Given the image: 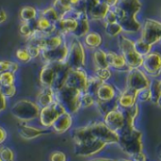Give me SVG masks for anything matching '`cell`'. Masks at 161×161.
<instances>
[{
  "mask_svg": "<svg viewBox=\"0 0 161 161\" xmlns=\"http://www.w3.org/2000/svg\"><path fill=\"white\" fill-rule=\"evenodd\" d=\"M89 75L85 69H71L66 79L65 86L77 90L81 93L86 92Z\"/></svg>",
  "mask_w": 161,
  "mask_h": 161,
  "instance_id": "obj_11",
  "label": "cell"
},
{
  "mask_svg": "<svg viewBox=\"0 0 161 161\" xmlns=\"http://www.w3.org/2000/svg\"><path fill=\"white\" fill-rule=\"evenodd\" d=\"M38 15L47 19L49 22H51L52 24H55L57 23L59 19H60V16L59 14L58 13V11L51 6V7H47L43 9H42L40 12H38Z\"/></svg>",
  "mask_w": 161,
  "mask_h": 161,
  "instance_id": "obj_32",
  "label": "cell"
},
{
  "mask_svg": "<svg viewBox=\"0 0 161 161\" xmlns=\"http://www.w3.org/2000/svg\"><path fill=\"white\" fill-rule=\"evenodd\" d=\"M92 62L95 67V69H105L109 68L108 62V57L107 52L103 49H96L92 53Z\"/></svg>",
  "mask_w": 161,
  "mask_h": 161,
  "instance_id": "obj_29",
  "label": "cell"
},
{
  "mask_svg": "<svg viewBox=\"0 0 161 161\" xmlns=\"http://www.w3.org/2000/svg\"><path fill=\"white\" fill-rule=\"evenodd\" d=\"M150 92V101L156 105H160V95H161V85L159 78H154L150 81V85L148 87Z\"/></svg>",
  "mask_w": 161,
  "mask_h": 161,
  "instance_id": "obj_28",
  "label": "cell"
},
{
  "mask_svg": "<svg viewBox=\"0 0 161 161\" xmlns=\"http://www.w3.org/2000/svg\"><path fill=\"white\" fill-rule=\"evenodd\" d=\"M110 9V8L108 6H107L105 3H103L102 1H100L99 3H97L92 8H91L86 14L89 18V20H92V21H103L107 15V13L108 12V10Z\"/></svg>",
  "mask_w": 161,
  "mask_h": 161,
  "instance_id": "obj_24",
  "label": "cell"
},
{
  "mask_svg": "<svg viewBox=\"0 0 161 161\" xmlns=\"http://www.w3.org/2000/svg\"><path fill=\"white\" fill-rule=\"evenodd\" d=\"M80 96L81 92L79 91L66 86L55 92V100L70 114H75L80 109Z\"/></svg>",
  "mask_w": 161,
  "mask_h": 161,
  "instance_id": "obj_5",
  "label": "cell"
},
{
  "mask_svg": "<svg viewBox=\"0 0 161 161\" xmlns=\"http://www.w3.org/2000/svg\"><path fill=\"white\" fill-rule=\"evenodd\" d=\"M95 104H96L99 111L103 115L107 114L109 111H112V110H115V109L119 108L117 97L112 99V100H108V101H98V100H95Z\"/></svg>",
  "mask_w": 161,
  "mask_h": 161,
  "instance_id": "obj_30",
  "label": "cell"
},
{
  "mask_svg": "<svg viewBox=\"0 0 161 161\" xmlns=\"http://www.w3.org/2000/svg\"><path fill=\"white\" fill-rule=\"evenodd\" d=\"M20 33L23 37L26 38V39H29L31 37V35L33 34V32L36 30V27H35V20L32 21V22H29V23H25L23 22L22 25H20Z\"/></svg>",
  "mask_w": 161,
  "mask_h": 161,
  "instance_id": "obj_36",
  "label": "cell"
},
{
  "mask_svg": "<svg viewBox=\"0 0 161 161\" xmlns=\"http://www.w3.org/2000/svg\"><path fill=\"white\" fill-rule=\"evenodd\" d=\"M70 69H84L86 66V48L76 38H74L68 44V56L66 58Z\"/></svg>",
  "mask_w": 161,
  "mask_h": 161,
  "instance_id": "obj_7",
  "label": "cell"
},
{
  "mask_svg": "<svg viewBox=\"0 0 161 161\" xmlns=\"http://www.w3.org/2000/svg\"><path fill=\"white\" fill-rule=\"evenodd\" d=\"M118 134V144L126 155L130 157L134 154L142 152V134L136 128L135 124L125 123V126Z\"/></svg>",
  "mask_w": 161,
  "mask_h": 161,
  "instance_id": "obj_3",
  "label": "cell"
},
{
  "mask_svg": "<svg viewBox=\"0 0 161 161\" xmlns=\"http://www.w3.org/2000/svg\"><path fill=\"white\" fill-rule=\"evenodd\" d=\"M55 78V65L54 63H45L40 72V82L42 88H52Z\"/></svg>",
  "mask_w": 161,
  "mask_h": 161,
  "instance_id": "obj_22",
  "label": "cell"
},
{
  "mask_svg": "<svg viewBox=\"0 0 161 161\" xmlns=\"http://www.w3.org/2000/svg\"><path fill=\"white\" fill-rule=\"evenodd\" d=\"M41 108L35 102L28 99H20L10 108L11 114L21 123L27 124L39 118Z\"/></svg>",
  "mask_w": 161,
  "mask_h": 161,
  "instance_id": "obj_4",
  "label": "cell"
},
{
  "mask_svg": "<svg viewBox=\"0 0 161 161\" xmlns=\"http://www.w3.org/2000/svg\"><path fill=\"white\" fill-rule=\"evenodd\" d=\"M142 7L141 0H119L117 6L112 8L123 33L136 34L141 31L142 23L137 19V15Z\"/></svg>",
  "mask_w": 161,
  "mask_h": 161,
  "instance_id": "obj_1",
  "label": "cell"
},
{
  "mask_svg": "<svg viewBox=\"0 0 161 161\" xmlns=\"http://www.w3.org/2000/svg\"><path fill=\"white\" fill-rule=\"evenodd\" d=\"M120 161H130L129 159H122V160H120Z\"/></svg>",
  "mask_w": 161,
  "mask_h": 161,
  "instance_id": "obj_54",
  "label": "cell"
},
{
  "mask_svg": "<svg viewBox=\"0 0 161 161\" xmlns=\"http://www.w3.org/2000/svg\"><path fill=\"white\" fill-rule=\"evenodd\" d=\"M142 67L147 75H150L153 78H158L161 70L160 54L156 51H151L149 54L143 57Z\"/></svg>",
  "mask_w": 161,
  "mask_h": 161,
  "instance_id": "obj_13",
  "label": "cell"
},
{
  "mask_svg": "<svg viewBox=\"0 0 161 161\" xmlns=\"http://www.w3.org/2000/svg\"><path fill=\"white\" fill-rule=\"evenodd\" d=\"M7 18H8L7 12L5 11V9L0 8V24H3L7 20Z\"/></svg>",
  "mask_w": 161,
  "mask_h": 161,
  "instance_id": "obj_52",
  "label": "cell"
},
{
  "mask_svg": "<svg viewBox=\"0 0 161 161\" xmlns=\"http://www.w3.org/2000/svg\"><path fill=\"white\" fill-rule=\"evenodd\" d=\"M150 79L148 75L141 68L129 69L126 75L125 88L133 90L137 92L148 89L150 85Z\"/></svg>",
  "mask_w": 161,
  "mask_h": 161,
  "instance_id": "obj_9",
  "label": "cell"
},
{
  "mask_svg": "<svg viewBox=\"0 0 161 161\" xmlns=\"http://www.w3.org/2000/svg\"><path fill=\"white\" fill-rule=\"evenodd\" d=\"M101 1H102L103 3H105L107 6H108L110 8L116 7L117 4H118V2H119V0H101Z\"/></svg>",
  "mask_w": 161,
  "mask_h": 161,
  "instance_id": "obj_50",
  "label": "cell"
},
{
  "mask_svg": "<svg viewBox=\"0 0 161 161\" xmlns=\"http://www.w3.org/2000/svg\"><path fill=\"white\" fill-rule=\"evenodd\" d=\"M95 97L89 92H83L80 96L81 108H91L95 104Z\"/></svg>",
  "mask_w": 161,
  "mask_h": 161,
  "instance_id": "obj_39",
  "label": "cell"
},
{
  "mask_svg": "<svg viewBox=\"0 0 161 161\" xmlns=\"http://www.w3.org/2000/svg\"><path fill=\"white\" fill-rule=\"evenodd\" d=\"M105 22V24H112V23H116L117 22V17H116V14L115 12L113 11L112 8H110L108 10V12L107 13L105 19L103 20Z\"/></svg>",
  "mask_w": 161,
  "mask_h": 161,
  "instance_id": "obj_46",
  "label": "cell"
},
{
  "mask_svg": "<svg viewBox=\"0 0 161 161\" xmlns=\"http://www.w3.org/2000/svg\"><path fill=\"white\" fill-rule=\"evenodd\" d=\"M83 45L85 48H89L92 50L98 49L103 43V37L101 34L95 31H90L83 37Z\"/></svg>",
  "mask_w": 161,
  "mask_h": 161,
  "instance_id": "obj_26",
  "label": "cell"
},
{
  "mask_svg": "<svg viewBox=\"0 0 161 161\" xmlns=\"http://www.w3.org/2000/svg\"><path fill=\"white\" fill-rule=\"evenodd\" d=\"M6 107H7V99L3 96L1 90H0V112L5 110Z\"/></svg>",
  "mask_w": 161,
  "mask_h": 161,
  "instance_id": "obj_49",
  "label": "cell"
},
{
  "mask_svg": "<svg viewBox=\"0 0 161 161\" xmlns=\"http://www.w3.org/2000/svg\"><path fill=\"white\" fill-rule=\"evenodd\" d=\"M141 39L151 46L159 42L161 38V24L155 19H145L142 24Z\"/></svg>",
  "mask_w": 161,
  "mask_h": 161,
  "instance_id": "obj_8",
  "label": "cell"
},
{
  "mask_svg": "<svg viewBox=\"0 0 161 161\" xmlns=\"http://www.w3.org/2000/svg\"><path fill=\"white\" fill-rule=\"evenodd\" d=\"M130 158V161H146V156L143 154V152H140V153H137V154H134L132 156L129 157Z\"/></svg>",
  "mask_w": 161,
  "mask_h": 161,
  "instance_id": "obj_48",
  "label": "cell"
},
{
  "mask_svg": "<svg viewBox=\"0 0 161 161\" xmlns=\"http://www.w3.org/2000/svg\"><path fill=\"white\" fill-rule=\"evenodd\" d=\"M49 133V130L43 127H37L22 123L19 127V134L25 140H33Z\"/></svg>",
  "mask_w": 161,
  "mask_h": 161,
  "instance_id": "obj_17",
  "label": "cell"
},
{
  "mask_svg": "<svg viewBox=\"0 0 161 161\" xmlns=\"http://www.w3.org/2000/svg\"><path fill=\"white\" fill-rule=\"evenodd\" d=\"M107 57H108V62L109 68L121 72H126V73L129 71V67L127 66L124 57L120 53L108 51L107 52Z\"/></svg>",
  "mask_w": 161,
  "mask_h": 161,
  "instance_id": "obj_21",
  "label": "cell"
},
{
  "mask_svg": "<svg viewBox=\"0 0 161 161\" xmlns=\"http://www.w3.org/2000/svg\"><path fill=\"white\" fill-rule=\"evenodd\" d=\"M94 75L102 82H107L112 77V72L110 68L105 69H94Z\"/></svg>",
  "mask_w": 161,
  "mask_h": 161,
  "instance_id": "obj_38",
  "label": "cell"
},
{
  "mask_svg": "<svg viewBox=\"0 0 161 161\" xmlns=\"http://www.w3.org/2000/svg\"><path fill=\"white\" fill-rule=\"evenodd\" d=\"M104 124L112 131L119 133L125 124V118L123 110L115 109L112 111L108 112L104 115Z\"/></svg>",
  "mask_w": 161,
  "mask_h": 161,
  "instance_id": "obj_14",
  "label": "cell"
},
{
  "mask_svg": "<svg viewBox=\"0 0 161 161\" xmlns=\"http://www.w3.org/2000/svg\"><path fill=\"white\" fill-rule=\"evenodd\" d=\"M68 56V44L65 42L61 46L41 52V57L46 63H60L65 62Z\"/></svg>",
  "mask_w": 161,
  "mask_h": 161,
  "instance_id": "obj_15",
  "label": "cell"
},
{
  "mask_svg": "<svg viewBox=\"0 0 161 161\" xmlns=\"http://www.w3.org/2000/svg\"><path fill=\"white\" fill-rule=\"evenodd\" d=\"M7 136H8V134H7L6 130H5L3 127L0 126V144H2V143L6 141Z\"/></svg>",
  "mask_w": 161,
  "mask_h": 161,
  "instance_id": "obj_51",
  "label": "cell"
},
{
  "mask_svg": "<svg viewBox=\"0 0 161 161\" xmlns=\"http://www.w3.org/2000/svg\"><path fill=\"white\" fill-rule=\"evenodd\" d=\"M90 161H116L114 159H111V158H94V159H92Z\"/></svg>",
  "mask_w": 161,
  "mask_h": 161,
  "instance_id": "obj_53",
  "label": "cell"
},
{
  "mask_svg": "<svg viewBox=\"0 0 161 161\" xmlns=\"http://www.w3.org/2000/svg\"><path fill=\"white\" fill-rule=\"evenodd\" d=\"M64 108H62L61 105H59L57 101L52 103L51 105L44 107L41 108L40 114H39V121L40 125L43 128H51L53 123L56 121V119L62 113L64 112Z\"/></svg>",
  "mask_w": 161,
  "mask_h": 161,
  "instance_id": "obj_10",
  "label": "cell"
},
{
  "mask_svg": "<svg viewBox=\"0 0 161 161\" xmlns=\"http://www.w3.org/2000/svg\"><path fill=\"white\" fill-rule=\"evenodd\" d=\"M0 90H1V92L3 94V96L6 99L12 98L16 94V87H15V85H11V86H0Z\"/></svg>",
  "mask_w": 161,
  "mask_h": 161,
  "instance_id": "obj_43",
  "label": "cell"
},
{
  "mask_svg": "<svg viewBox=\"0 0 161 161\" xmlns=\"http://www.w3.org/2000/svg\"><path fill=\"white\" fill-rule=\"evenodd\" d=\"M50 161H66V155L62 152H54L50 157Z\"/></svg>",
  "mask_w": 161,
  "mask_h": 161,
  "instance_id": "obj_47",
  "label": "cell"
},
{
  "mask_svg": "<svg viewBox=\"0 0 161 161\" xmlns=\"http://www.w3.org/2000/svg\"><path fill=\"white\" fill-rule=\"evenodd\" d=\"M104 82H102L100 79H98L95 75H91L88 78V84H87V89H86V92L91 93L92 95H93L95 97V94L97 92V90L99 89V87L103 84Z\"/></svg>",
  "mask_w": 161,
  "mask_h": 161,
  "instance_id": "obj_34",
  "label": "cell"
},
{
  "mask_svg": "<svg viewBox=\"0 0 161 161\" xmlns=\"http://www.w3.org/2000/svg\"><path fill=\"white\" fill-rule=\"evenodd\" d=\"M73 140L75 144L91 140H97L108 145L118 143L119 134L110 130L104 122H94L86 126L76 128L73 132Z\"/></svg>",
  "mask_w": 161,
  "mask_h": 161,
  "instance_id": "obj_2",
  "label": "cell"
},
{
  "mask_svg": "<svg viewBox=\"0 0 161 161\" xmlns=\"http://www.w3.org/2000/svg\"><path fill=\"white\" fill-rule=\"evenodd\" d=\"M118 44L121 55L124 57L129 69L141 68L143 61V57L139 55L134 48V41L126 35L121 34L118 37Z\"/></svg>",
  "mask_w": 161,
  "mask_h": 161,
  "instance_id": "obj_6",
  "label": "cell"
},
{
  "mask_svg": "<svg viewBox=\"0 0 161 161\" xmlns=\"http://www.w3.org/2000/svg\"><path fill=\"white\" fill-rule=\"evenodd\" d=\"M73 11V10H72ZM74 15L77 19V27L74 32V38L80 39L83 38L86 34L90 32V20L86 13L84 12H75L73 11Z\"/></svg>",
  "mask_w": 161,
  "mask_h": 161,
  "instance_id": "obj_20",
  "label": "cell"
},
{
  "mask_svg": "<svg viewBox=\"0 0 161 161\" xmlns=\"http://www.w3.org/2000/svg\"><path fill=\"white\" fill-rule=\"evenodd\" d=\"M73 125V117L72 114L64 111L62 112L53 123L51 128L58 134H62L68 131Z\"/></svg>",
  "mask_w": 161,
  "mask_h": 161,
  "instance_id": "obj_19",
  "label": "cell"
},
{
  "mask_svg": "<svg viewBox=\"0 0 161 161\" xmlns=\"http://www.w3.org/2000/svg\"><path fill=\"white\" fill-rule=\"evenodd\" d=\"M55 101V92L52 91V89L42 88V90L37 95L36 104L40 108H42L44 107L51 105Z\"/></svg>",
  "mask_w": 161,
  "mask_h": 161,
  "instance_id": "obj_27",
  "label": "cell"
},
{
  "mask_svg": "<svg viewBox=\"0 0 161 161\" xmlns=\"http://www.w3.org/2000/svg\"><path fill=\"white\" fill-rule=\"evenodd\" d=\"M105 31L107 35L111 38L119 37L121 34H123L122 26L119 25L118 22L112 23V24H105Z\"/></svg>",
  "mask_w": 161,
  "mask_h": 161,
  "instance_id": "obj_35",
  "label": "cell"
},
{
  "mask_svg": "<svg viewBox=\"0 0 161 161\" xmlns=\"http://www.w3.org/2000/svg\"><path fill=\"white\" fill-rule=\"evenodd\" d=\"M137 100L140 102H147L150 101V92L148 89H145L143 91H141L140 92H138V96H137Z\"/></svg>",
  "mask_w": 161,
  "mask_h": 161,
  "instance_id": "obj_45",
  "label": "cell"
},
{
  "mask_svg": "<svg viewBox=\"0 0 161 161\" xmlns=\"http://www.w3.org/2000/svg\"><path fill=\"white\" fill-rule=\"evenodd\" d=\"M15 155L12 149L7 146L0 147V160L1 161H14Z\"/></svg>",
  "mask_w": 161,
  "mask_h": 161,
  "instance_id": "obj_41",
  "label": "cell"
},
{
  "mask_svg": "<svg viewBox=\"0 0 161 161\" xmlns=\"http://www.w3.org/2000/svg\"><path fill=\"white\" fill-rule=\"evenodd\" d=\"M15 75L10 72L0 74V86H11L15 83Z\"/></svg>",
  "mask_w": 161,
  "mask_h": 161,
  "instance_id": "obj_40",
  "label": "cell"
},
{
  "mask_svg": "<svg viewBox=\"0 0 161 161\" xmlns=\"http://www.w3.org/2000/svg\"><path fill=\"white\" fill-rule=\"evenodd\" d=\"M0 161H1V160H0Z\"/></svg>",
  "mask_w": 161,
  "mask_h": 161,
  "instance_id": "obj_55",
  "label": "cell"
},
{
  "mask_svg": "<svg viewBox=\"0 0 161 161\" xmlns=\"http://www.w3.org/2000/svg\"><path fill=\"white\" fill-rule=\"evenodd\" d=\"M137 96H138L137 92L127 89V88H125V90L122 91V92L117 96L119 108H122L123 109L132 108L138 102Z\"/></svg>",
  "mask_w": 161,
  "mask_h": 161,
  "instance_id": "obj_18",
  "label": "cell"
},
{
  "mask_svg": "<svg viewBox=\"0 0 161 161\" xmlns=\"http://www.w3.org/2000/svg\"><path fill=\"white\" fill-rule=\"evenodd\" d=\"M38 17V10L32 6L23 7L20 10V18L25 23H29Z\"/></svg>",
  "mask_w": 161,
  "mask_h": 161,
  "instance_id": "obj_31",
  "label": "cell"
},
{
  "mask_svg": "<svg viewBox=\"0 0 161 161\" xmlns=\"http://www.w3.org/2000/svg\"><path fill=\"white\" fill-rule=\"evenodd\" d=\"M16 58L23 63H28L32 58L29 56L26 48H20L16 51Z\"/></svg>",
  "mask_w": 161,
  "mask_h": 161,
  "instance_id": "obj_42",
  "label": "cell"
},
{
  "mask_svg": "<svg viewBox=\"0 0 161 161\" xmlns=\"http://www.w3.org/2000/svg\"><path fill=\"white\" fill-rule=\"evenodd\" d=\"M107 144L101 141L91 140L75 144V153L78 157L90 158L100 153L106 148Z\"/></svg>",
  "mask_w": 161,
  "mask_h": 161,
  "instance_id": "obj_12",
  "label": "cell"
},
{
  "mask_svg": "<svg viewBox=\"0 0 161 161\" xmlns=\"http://www.w3.org/2000/svg\"><path fill=\"white\" fill-rule=\"evenodd\" d=\"M79 2L80 0H55L52 7L58 11L61 18L71 12Z\"/></svg>",
  "mask_w": 161,
  "mask_h": 161,
  "instance_id": "obj_25",
  "label": "cell"
},
{
  "mask_svg": "<svg viewBox=\"0 0 161 161\" xmlns=\"http://www.w3.org/2000/svg\"><path fill=\"white\" fill-rule=\"evenodd\" d=\"M134 48L139 55H141L142 57H145L152 51L153 46H151L150 44L143 42L141 38H139L136 41H134Z\"/></svg>",
  "mask_w": 161,
  "mask_h": 161,
  "instance_id": "obj_33",
  "label": "cell"
},
{
  "mask_svg": "<svg viewBox=\"0 0 161 161\" xmlns=\"http://www.w3.org/2000/svg\"><path fill=\"white\" fill-rule=\"evenodd\" d=\"M54 65H55V78L51 89L54 92H57L65 86L66 79L71 69L66 62L54 63Z\"/></svg>",
  "mask_w": 161,
  "mask_h": 161,
  "instance_id": "obj_16",
  "label": "cell"
},
{
  "mask_svg": "<svg viewBox=\"0 0 161 161\" xmlns=\"http://www.w3.org/2000/svg\"><path fill=\"white\" fill-rule=\"evenodd\" d=\"M19 69V64L10 60H0V74L10 72L15 74Z\"/></svg>",
  "mask_w": 161,
  "mask_h": 161,
  "instance_id": "obj_37",
  "label": "cell"
},
{
  "mask_svg": "<svg viewBox=\"0 0 161 161\" xmlns=\"http://www.w3.org/2000/svg\"><path fill=\"white\" fill-rule=\"evenodd\" d=\"M25 48H26V50H27L29 56L31 57V58H38V57L41 56L42 50L40 49V47H39L38 45H36V44H34V43L28 42V44H27V46H26Z\"/></svg>",
  "mask_w": 161,
  "mask_h": 161,
  "instance_id": "obj_44",
  "label": "cell"
},
{
  "mask_svg": "<svg viewBox=\"0 0 161 161\" xmlns=\"http://www.w3.org/2000/svg\"><path fill=\"white\" fill-rule=\"evenodd\" d=\"M117 96L118 95L115 87L110 83L104 82L97 90V92L95 94V99L98 101H108L116 98Z\"/></svg>",
  "mask_w": 161,
  "mask_h": 161,
  "instance_id": "obj_23",
  "label": "cell"
}]
</instances>
